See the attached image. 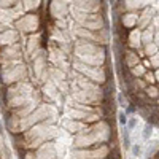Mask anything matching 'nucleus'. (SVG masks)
<instances>
[{"label":"nucleus","instance_id":"1","mask_svg":"<svg viewBox=\"0 0 159 159\" xmlns=\"http://www.w3.org/2000/svg\"><path fill=\"white\" fill-rule=\"evenodd\" d=\"M111 148L108 143L99 145L94 148H76L73 151V159H107Z\"/></svg>","mask_w":159,"mask_h":159},{"label":"nucleus","instance_id":"2","mask_svg":"<svg viewBox=\"0 0 159 159\" xmlns=\"http://www.w3.org/2000/svg\"><path fill=\"white\" fill-rule=\"evenodd\" d=\"M76 69L81 73H84L86 78L94 83H107L108 81V69H105V67H91V65L80 64V67H76Z\"/></svg>","mask_w":159,"mask_h":159},{"label":"nucleus","instance_id":"3","mask_svg":"<svg viewBox=\"0 0 159 159\" xmlns=\"http://www.w3.org/2000/svg\"><path fill=\"white\" fill-rule=\"evenodd\" d=\"M88 124L83 123V121H76V119H73V121H69L65 123V129H69L70 132H75V134H80Z\"/></svg>","mask_w":159,"mask_h":159},{"label":"nucleus","instance_id":"4","mask_svg":"<svg viewBox=\"0 0 159 159\" xmlns=\"http://www.w3.org/2000/svg\"><path fill=\"white\" fill-rule=\"evenodd\" d=\"M145 96L148 97V100H156L159 99V86L157 84H148L147 88L143 89Z\"/></svg>","mask_w":159,"mask_h":159},{"label":"nucleus","instance_id":"5","mask_svg":"<svg viewBox=\"0 0 159 159\" xmlns=\"http://www.w3.org/2000/svg\"><path fill=\"white\" fill-rule=\"evenodd\" d=\"M148 70H150V69H147L143 64H137V65H134V67L129 69V73H130L132 78H142Z\"/></svg>","mask_w":159,"mask_h":159},{"label":"nucleus","instance_id":"6","mask_svg":"<svg viewBox=\"0 0 159 159\" xmlns=\"http://www.w3.org/2000/svg\"><path fill=\"white\" fill-rule=\"evenodd\" d=\"M123 145L124 148H130V134H129L127 126H124V130H123Z\"/></svg>","mask_w":159,"mask_h":159},{"label":"nucleus","instance_id":"7","mask_svg":"<svg viewBox=\"0 0 159 159\" xmlns=\"http://www.w3.org/2000/svg\"><path fill=\"white\" fill-rule=\"evenodd\" d=\"M157 49H159V46H157L156 43H151V45H147V48H145V52H147V56L150 57V56L156 54Z\"/></svg>","mask_w":159,"mask_h":159},{"label":"nucleus","instance_id":"8","mask_svg":"<svg viewBox=\"0 0 159 159\" xmlns=\"http://www.w3.org/2000/svg\"><path fill=\"white\" fill-rule=\"evenodd\" d=\"M151 130H153V124L147 123V124H145V129H143V140H148V139H150Z\"/></svg>","mask_w":159,"mask_h":159},{"label":"nucleus","instance_id":"9","mask_svg":"<svg viewBox=\"0 0 159 159\" xmlns=\"http://www.w3.org/2000/svg\"><path fill=\"white\" fill-rule=\"evenodd\" d=\"M132 153H134V156H140V153H142L140 145H134V147H132Z\"/></svg>","mask_w":159,"mask_h":159},{"label":"nucleus","instance_id":"10","mask_svg":"<svg viewBox=\"0 0 159 159\" xmlns=\"http://www.w3.org/2000/svg\"><path fill=\"white\" fill-rule=\"evenodd\" d=\"M135 124H137V119H135V118H130V119H129L127 127H129V129H132V127H135Z\"/></svg>","mask_w":159,"mask_h":159},{"label":"nucleus","instance_id":"11","mask_svg":"<svg viewBox=\"0 0 159 159\" xmlns=\"http://www.w3.org/2000/svg\"><path fill=\"white\" fill-rule=\"evenodd\" d=\"M119 121H121L123 124H126L127 123V115L126 113H119Z\"/></svg>","mask_w":159,"mask_h":159},{"label":"nucleus","instance_id":"12","mask_svg":"<svg viewBox=\"0 0 159 159\" xmlns=\"http://www.w3.org/2000/svg\"><path fill=\"white\" fill-rule=\"evenodd\" d=\"M154 80H156V84L159 86V69H154Z\"/></svg>","mask_w":159,"mask_h":159},{"label":"nucleus","instance_id":"13","mask_svg":"<svg viewBox=\"0 0 159 159\" xmlns=\"http://www.w3.org/2000/svg\"><path fill=\"white\" fill-rule=\"evenodd\" d=\"M153 159H159V150L154 153V156H153Z\"/></svg>","mask_w":159,"mask_h":159},{"label":"nucleus","instance_id":"14","mask_svg":"<svg viewBox=\"0 0 159 159\" xmlns=\"http://www.w3.org/2000/svg\"><path fill=\"white\" fill-rule=\"evenodd\" d=\"M150 159H153V156H151V157H150Z\"/></svg>","mask_w":159,"mask_h":159},{"label":"nucleus","instance_id":"15","mask_svg":"<svg viewBox=\"0 0 159 159\" xmlns=\"http://www.w3.org/2000/svg\"><path fill=\"white\" fill-rule=\"evenodd\" d=\"M107 159H108V157H107Z\"/></svg>","mask_w":159,"mask_h":159}]
</instances>
